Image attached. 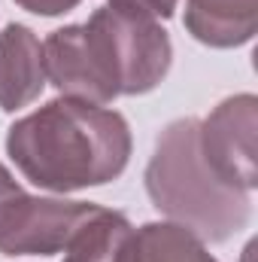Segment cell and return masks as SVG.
<instances>
[{
    "label": "cell",
    "mask_w": 258,
    "mask_h": 262,
    "mask_svg": "<svg viewBox=\"0 0 258 262\" xmlns=\"http://www.w3.org/2000/svg\"><path fill=\"white\" fill-rule=\"evenodd\" d=\"M110 6H125L152 18H170L176 9V0H110Z\"/></svg>",
    "instance_id": "11"
},
{
    "label": "cell",
    "mask_w": 258,
    "mask_h": 262,
    "mask_svg": "<svg viewBox=\"0 0 258 262\" xmlns=\"http://www.w3.org/2000/svg\"><path fill=\"white\" fill-rule=\"evenodd\" d=\"M6 156L34 186L49 192H79L125 174L131 162V128L116 110L55 98L9 125Z\"/></svg>",
    "instance_id": "1"
},
{
    "label": "cell",
    "mask_w": 258,
    "mask_h": 262,
    "mask_svg": "<svg viewBox=\"0 0 258 262\" xmlns=\"http://www.w3.org/2000/svg\"><path fill=\"white\" fill-rule=\"evenodd\" d=\"M134 226L122 210H97L73 232L64 247V262H128Z\"/></svg>",
    "instance_id": "9"
},
{
    "label": "cell",
    "mask_w": 258,
    "mask_h": 262,
    "mask_svg": "<svg viewBox=\"0 0 258 262\" xmlns=\"http://www.w3.org/2000/svg\"><path fill=\"white\" fill-rule=\"evenodd\" d=\"M186 31L213 49H237L255 37L258 0H186Z\"/></svg>",
    "instance_id": "8"
},
{
    "label": "cell",
    "mask_w": 258,
    "mask_h": 262,
    "mask_svg": "<svg viewBox=\"0 0 258 262\" xmlns=\"http://www.w3.org/2000/svg\"><path fill=\"white\" fill-rule=\"evenodd\" d=\"M200 152L210 171L243 192L258 186V98L243 92L225 98L200 119Z\"/></svg>",
    "instance_id": "5"
},
{
    "label": "cell",
    "mask_w": 258,
    "mask_h": 262,
    "mask_svg": "<svg viewBox=\"0 0 258 262\" xmlns=\"http://www.w3.org/2000/svg\"><path fill=\"white\" fill-rule=\"evenodd\" d=\"M43 64H46V79L58 89L61 98L97 104V107H107L119 98L116 85L110 82L88 40L85 25H67L52 31L43 43Z\"/></svg>",
    "instance_id": "6"
},
{
    "label": "cell",
    "mask_w": 258,
    "mask_h": 262,
    "mask_svg": "<svg viewBox=\"0 0 258 262\" xmlns=\"http://www.w3.org/2000/svg\"><path fill=\"white\" fill-rule=\"evenodd\" d=\"M46 89L43 43L24 25H6L0 34V110L15 113Z\"/></svg>",
    "instance_id": "7"
},
{
    "label": "cell",
    "mask_w": 258,
    "mask_h": 262,
    "mask_svg": "<svg viewBox=\"0 0 258 262\" xmlns=\"http://www.w3.org/2000/svg\"><path fill=\"white\" fill-rule=\"evenodd\" d=\"M21 9H28V12H34V15H46V18H52V15H64L70 9H76L82 0H15Z\"/></svg>",
    "instance_id": "12"
},
{
    "label": "cell",
    "mask_w": 258,
    "mask_h": 262,
    "mask_svg": "<svg viewBox=\"0 0 258 262\" xmlns=\"http://www.w3.org/2000/svg\"><path fill=\"white\" fill-rule=\"evenodd\" d=\"M252 253H255V244H249V247L243 250V262H252Z\"/></svg>",
    "instance_id": "13"
},
{
    "label": "cell",
    "mask_w": 258,
    "mask_h": 262,
    "mask_svg": "<svg viewBox=\"0 0 258 262\" xmlns=\"http://www.w3.org/2000/svg\"><path fill=\"white\" fill-rule=\"evenodd\" d=\"M97 210L91 201L28 195L6 165H0V253L52 256L61 253L73 232Z\"/></svg>",
    "instance_id": "4"
},
{
    "label": "cell",
    "mask_w": 258,
    "mask_h": 262,
    "mask_svg": "<svg viewBox=\"0 0 258 262\" xmlns=\"http://www.w3.org/2000/svg\"><path fill=\"white\" fill-rule=\"evenodd\" d=\"M200 119H173L155 140L146 165V192L152 204L203 244H222L246 229L252 216L249 192L222 183L200 152Z\"/></svg>",
    "instance_id": "2"
},
{
    "label": "cell",
    "mask_w": 258,
    "mask_h": 262,
    "mask_svg": "<svg viewBox=\"0 0 258 262\" xmlns=\"http://www.w3.org/2000/svg\"><path fill=\"white\" fill-rule=\"evenodd\" d=\"M128 262H219L207 244L176 223H146L131 235Z\"/></svg>",
    "instance_id": "10"
},
{
    "label": "cell",
    "mask_w": 258,
    "mask_h": 262,
    "mask_svg": "<svg viewBox=\"0 0 258 262\" xmlns=\"http://www.w3.org/2000/svg\"><path fill=\"white\" fill-rule=\"evenodd\" d=\"M85 31L119 95H146L164 82L173 43L158 18L107 3L91 12Z\"/></svg>",
    "instance_id": "3"
}]
</instances>
